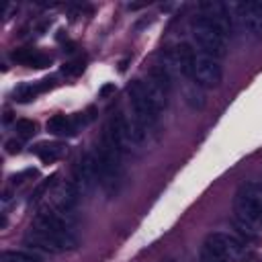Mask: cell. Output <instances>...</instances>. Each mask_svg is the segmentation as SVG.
<instances>
[{
	"label": "cell",
	"instance_id": "23",
	"mask_svg": "<svg viewBox=\"0 0 262 262\" xmlns=\"http://www.w3.org/2000/svg\"><path fill=\"white\" fill-rule=\"evenodd\" d=\"M53 180H55V176H51V178H45V180H43V182H41V184H39V186L33 190V194H31V201H39V199H41V196H43V194L49 190V186L53 184Z\"/></svg>",
	"mask_w": 262,
	"mask_h": 262
},
{
	"label": "cell",
	"instance_id": "9",
	"mask_svg": "<svg viewBox=\"0 0 262 262\" xmlns=\"http://www.w3.org/2000/svg\"><path fill=\"white\" fill-rule=\"evenodd\" d=\"M203 246H207L211 252L219 254L221 258H225V260H229V262L237 260V258L242 256V252H244V244H242V239H237L235 235L225 233V231L209 233Z\"/></svg>",
	"mask_w": 262,
	"mask_h": 262
},
{
	"label": "cell",
	"instance_id": "27",
	"mask_svg": "<svg viewBox=\"0 0 262 262\" xmlns=\"http://www.w3.org/2000/svg\"><path fill=\"white\" fill-rule=\"evenodd\" d=\"M172 262H174V260H172Z\"/></svg>",
	"mask_w": 262,
	"mask_h": 262
},
{
	"label": "cell",
	"instance_id": "2",
	"mask_svg": "<svg viewBox=\"0 0 262 262\" xmlns=\"http://www.w3.org/2000/svg\"><path fill=\"white\" fill-rule=\"evenodd\" d=\"M121 154H123V143L113 131V127L106 125L102 143L96 149V160L100 168V184L108 194L117 190L121 180Z\"/></svg>",
	"mask_w": 262,
	"mask_h": 262
},
{
	"label": "cell",
	"instance_id": "7",
	"mask_svg": "<svg viewBox=\"0 0 262 262\" xmlns=\"http://www.w3.org/2000/svg\"><path fill=\"white\" fill-rule=\"evenodd\" d=\"M192 80H194L196 86L217 88L221 84V80H223V68H221L219 59H215L211 55H205V53H196Z\"/></svg>",
	"mask_w": 262,
	"mask_h": 262
},
{
	"label": "cell",
	"instance_id": "25",
	"mask_svg": "<svg viewBox=\"0 0 262 262\" xmlns=\"http://www.w3.org/2000/svg\"><path fill=\"white\" fill-rule=\"evenodd\" d=\"M6 151H8V154H18V151H20V143L14 141V139L6 141Z\"/></svg>",
	"mask_w": 262,
	"mask_h": 262
},
{
	"label": "cell",
	"instance_id": "11",
	"mask_svg": "<svg viewBox=\"0 0 262 262\" xmlns=\"http://www.w3.org/2000/svg\"><path fill=\"white\" fill-rule=\"evenodd\" d=\"M194 49L188 45V43H178L174 45L168 55H166V68L168 70H174L176 74L184 76V78H192V72H194Z\"/></svg>",
	"mask_w": 262,
	"mask_h": 262
},
{
	"label": "cell",
	"instance_id": "4",
	"mask_svg": "<svg viewBox=\"0 0 262 262\" xmlns=\"http://www.w3.org/2000/svg\"><path fill=\"white\" fill-rule=\"evenodd\" d=\"M25 246L45 250V252H51V254H59V252L76 250L78 248V235L74 231L53 233V231H45V229H39V227L31 225L29 233L25 235Z\"/></svg>",
	"mask_w": 262,
	"mask_h": 262
},
{
	"label": "cell",
	"instance_id": "12",
	"mask_svg": "<svg viewBox=\"0 0 262 262\" xmlns=\"http://www.w3.org/2000/svg\"><path fill=\"white\" fill-rule=\"evenodd\" d=\"M49 196V203H51V209L57 211L59 215L63 213H72V209L76 207L78 203V196H80V190L76 188V184L72 180H59L51 192L47 194Z\"/></svg>",
	"mask_w": 262,
	"mask_h": 262
},
{
	"label": "cell",
	"instance_id": "8",
	"mask_svg": "<svg viewBox=\"0 0 262 262\" xmlns=\"http://www.w3.org/2000/svg\"><path fill=\"white\" fill-rule=\"evenodd\" d=\"M96 182H100V168L96 160V151H88L80 158V162L74 168V184L80 190V194L90 192Z\"/></svg>",
	"mask_w": 262,
	"mask_h": 262
},
{
	"label": "cell",
	"instance_id": "15",
	"mask_svg": "<svg viewBox=\"0 0 262 262\" xmlns=\"http://www.w3.org/2000/svg\"><path fill=\"white\" fill-rule=\"evenodd\" d=\"M66 151H68V147H66V143H61V141H49V143H37L35 147H33V154L41 160V162H45V164H51V162H55V160H59L61 156H66Z\"/></svg>",
	"mask_w": 262,
	"mask_h": 262
},
{
	"label": "cell",
	"instance_id": "17",
	"mask_svg": "<svg viewBox=\"0 0 262 262\" xmlns=\"http://www.w3.org/2000/svg\"><path fill=\"white\" fill-rule=\"evenodd\" d=\"M149 82H151L154 86H158L166 96L170 94L172 78H170V70L166 68V63H164V66H162V63H158V66H154V68H151V72H149Z\"/></svg>",
	"mask_w": 262,
	"mask_h": 262
},
{
	"label": "cell",
	"instance_id": "20",
	"mask_svg": "<svg viewBox=\"0 0 262 262\" xmlns=\"http://www.w3.org/2000/svg\"><path fill=\"white\" fill-rule=\"evenodd\" d=\"M186 102H188L192 108H203V106H205V96H203V92L196 88V84L186 90Z\"/></svg>",
	"mask_w": 262,
	"mask_h": 262
},
{
	"label": "cell",
	"instance_id": "22",
	"mask_svg": "<svg viewBox=\"0 0 262 262\" xmlns=\"http://www.w3.org/2000/svg\"><path fill=\"white\" fill-rule=\"evenodd\" d=\"M199 260H201V262H229V260L221 258L219 254L211 252L207 246H203V248H201V252H199Z\"/></svg>",
	"mask_w": 262,
	"mask_h": 262
},
{
	"label": "cell",
	"instance_id": "6",
	"mask_svg": "<svg viewBox=\"0 0 262 262\" xmlns=\"http://www.w3.org/2000/svg\"><path fill=\"white\" fill-rule=\"evenodd\" d=\"M229 8L246 37H250L252 41L262 39V2H235L229 4Z\"/></svg>",
	"mask_w": 262,
	"mask_h": 262
},
{
	"label": "cell",
	"instance_id": "3",
	"mask_svg": "<svg viewBox=\"0 0 262 262\" xmlns=\"http://www.w3.org/2000/svg\"><path fill=\"white\" fill-rule=\"evenodd\" d=\"M190 29H192V39H194L196 47L201 49V53L211 55L215 59H221L227 53V37L207 16H203V14L194 16Z\"/></svg>",
	"mask_w": 262,
	"mask_h": 262
},
{
	"label": "cell",
	"instance_id": "21",
	"mask_svg": "<svg viewBox=\"0 0 262 262\" xmlns=\"http://www.w3.org/2000/svg\"><path fill=\"white\" fill-rule=\"evenodd\" d=\"M84 72V59L78 57V59H72V61H66L61 66V74L63 76H78Z\"/></svg>",
	"mask_w": 262,
	"mask_h": 262
},
{
	"label": "cell",
	"instance_id": "26",
	"mask_svg": "<svg viewBox=\"0 0 262 262\" xmlns=\"http://www.w3.org/2000/svg\"><path fill=\"white\" fill-rule=\"evenodd\" d=\"M113 92H115V84H104V86L100 88V92H98V94H100L102 98H106V96H108V94H113Z\"/></svg>",
	"mask_w": 262,
	"mask_h": 262
},
{
	"label": "cell",
	"instance_id": "1",
	"mask_svg": "<svg viewBox=\"0 0 262 262\" xmlns=\"http://www.w3.org/2000/svg\"><path fill=\"white\" fill-rule=\"evenodd\" d=\"M235 225L248 237L262 231V184L244 182L233 196Z\"/></svg>",
	"mask_w": 262,
	"mask_h": 262
},
{
	"label": "cell",
	"instance_id": "18",
	"mask_svg": "<svg viewBox=\"0 0 262 262\" xmlns=\"http://www.w3.org/2000/svg\"><path fill=\"white\" fill-rule=\"evenodd\" d=\"M0 262H41L37 256L29 254V252H20V250H6L2 252Z\"/></svg>",
	"mask_w": 262,
	"mask_h": 262
},
{
	"label": "cell",
	"instance_id": "24",
	"mask_svg": "<svg viewBox=\"0 0 262 262\" xmlns=\"http://www.w3.org/2000/svg\"><path fill=\"white\" fill-rule=\"evenodd\" d=\"M35 174H37L35 170H25V172H20V174L12 176V184H23V182H25V178H29V176H35Z\"/></svg>",
	"mask_w": 262,
	"mask_h": 262
},
{
	"label": "cell",
	"instance_id": "16",
	"mask_svg": "<svg viewBox=\"0 0 262 262\" xmlns=\"http://www.w3.org/2000/svg\"><path fill=\"white\" fill-rule=\"evenodd\" d=\"M53 82H55V78H45V80L35 82V84H23V86L16 88L14 98H16L18 102H31V100H35L37 94H41V92H45L47 88H51Z\"/></svg>",
	"mask_w": 262,
	"mask_h": 262
},
{
	"label": "cell",
	"instance_id": "10",
	"mask_svg": "<svg viewBox=\"0 0 262 262\" xmlns=\"http://www.w3.org/2000/svg\"><path fill=\"white\" fill-rule=\"evenodd\" d=\"M199 10L203 16H207L211 23H215L219 27V31L229 39L233 35V14L229 4L225 2H217V0H207L199 4Z\"/></svg>",
	"mask_w": 262,
	"mask_h": 262
},
{
	"label": "cell",
	"instance_id": "13",
	"mask_svg": "<svg viewBox=\"0 0 262 262\" xmlns=\"http://www.w3.org/2000/svg\"><path fill=\"white\" fill-rule=\"evenodd\" d=\"M10 57L16 63H23V66H29V68H47L51 63V57L37 51V49H14L10 53Z\"/></svg>",
	"mask_w": 262,
	"mask_h": 262
},
{
	"label": "cell",
	"instance_id": "19",
	"mask_svg": "<svg viewBox=\"0 0 262 262\" xmlns=\"http://www.w3.org/2000/svg\"><path fill=\"white\" fill-rule=\"evenodd\" d=\"M35 129H37L35 123L29 121V119H18V121L14 123V131H16V135L23 137V139L33 137V135H35Z\"/></svg>",
	"mask_w": 262,
	"mask_h": 262
},
{
	"label": "cell",
	"instance_id": "5",
	"mask_svg": "<svg viewBox=\"0 0 262 262\" xmlns=\"http://www.w3.org/2000/svg\"><path fill=\"white\" fill-rule=\"evenodd\" d=\"M127 98H129V106H131V115L133 119L145 129L149 131L151 127H156L158 123V108L154 106V102L149 100L147 92H145V84L141 80H133L127 86Z\"/></svg>",
	"mask_w": 262,
	"mask_h": 262
},
{
	"label": "cell",
	"instance_id": "14",
	"mask_svg": "<svg viewBox=\"0 0 262 262\" xmlns=\"http://www.w3.org/2000/svg\"><path fill=\"white\" fill-rule=\"evenodd\" d=\"M45 129H47V133H51L55 137H72L78 131V125L74 119H70L66 115H53L45 123Z\"/></svg>",
	"mask_w": 262,
	"mask_h": 262
}]
</instances>
